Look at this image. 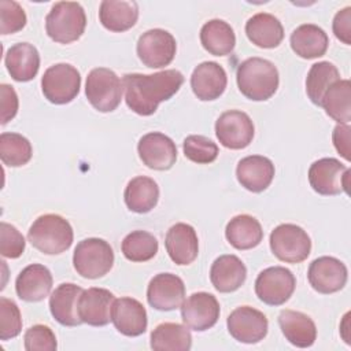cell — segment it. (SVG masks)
<instances>
[{"mask_svg":"<svg viewBox=\"0 0 351 351\" xmlns=\"http://www.w3.org/2000/svg\"><path fill=\"white\" fill-rule=\"evenodd\" d=\"M184 75L174 69L154 74H125L122 84L126 106L141 117L152 115L162 101L171 99L181 88Z\"/></svg>","mask_w":351,"mask_h":351,"instance_id":"obj_1","label":"cell"},{"mask_svg":"<svg viewBox=\"0 0 351 351\" xmlns=\"http://www.w3.org/2000/svg\"><path fill=\"white\" fill-rule=\"evenodd\" d=\"M239 90L250 100L265 101L270 99L278 88V70L267 59L248 58L241 62L236 71Z\"/></svg>","mask_w":351,"mask_h":351,"instance_id":"obj_2","label":"cell"},{"mask_svg":"<svg viewBox=\"0 0 351 351\" xmlns=\"http://www.w3.org/2000/svg\"><path fill=\"white\" fill-rule=\"evenodd\" d=\"M74 233L70 222L58 214L38 217L27 232L30 244L43 254L58 255L67 251L73 244Z\"/></svg>","mask_w":351,"mask_h":351,"instance_id":"obj_3","label":"cell"},{"mask_svg":"<svg viewBox=\"0 0 351 351\" xmlns=\"http://www.w3.org/2000/svg\"><path fill=\"white\" fill-rule=\"evenodd\" d=\"M86 15L80 3L58 1L45 16V32L59 44L77 41L85 32Z\"/></svg>","mask_w":351,"mask_h":351,"instance_id":"obj_4","label":"cell"},{"mask_svg":"<svg viewBox=\"0 0 351 351\" xmlns=\"http://www.w3.org/2000/svg\"><path fill=\"white\" fill-rule=\"evenodd\" d=\"M114 265V251L111 245L99 237L81 240L73 254V266L75 271L89 280L106 276Z\"/></svg>","mask_w":351,"mask_h":351,"instance_id":"obj_5","label":"cell"},{"mask_svg":"<svg viewBox=\"0 0 351 351\" xmlns=\"http://www.w3.org/2000/svg\"><path fill=\"white\" fill-rule=\"evenodd\" d=\"M123 84L119 77L107 67H96L89 71L85 84V95L90 106L100 112L114 111L122 100Z\"/></svg>","mask_w":351,"mask_h":351,"instance_id":"obj_6","label":"cell"},{"mask_svg":"<svg viewBox=\"0 0 351 351\" xmlns=\"http://www.w3.org/2000/svg\"><path fill=\"white\" fill-rule=\"evenodd\" d=\"M270 250L273 255L285 263H300L311 251V240L307 232L295 223H281L270 233Z\"/></svg>","mask_w":351,"mask_h":351,"instance_id":"obj_7","label":"cell"},{"mask_svg":"<svg viewBox=\"0 0 351 351\" xmlns=\"http://www.w3.org/2000/svg\"><path fill=\"white\" fill-rule=\"evenodd\" d=\"M81 88L80 71L69 63H56L44 71L41 90L52 104H67L73 101Z\"/></svg>","mask_w":351,"mask_h":351,"instance_id":"obj_8","label":"cell"},{"mask_svg":"<svg viewBox=\"0 0 351 351\" xmlns=\"http://www.w3.org/2000/svg\"><path fill=\"white\" fill-rule=\"evenodd\" d=\"M350 174L351 170L336 158H322L310 166L308 182L317 193L335 196L348 193Z\"/></svg>","mask_w":351,"mask_h":351,"instance_id":"obj_9","label":"cell"},{"mask_svg":"<svg viewBox=\"0 0 351 351\" xmlns=\"http://www.w3.org/2000/svg\"><path fill=\"white\" fill-rule=\"evenodd\" d=\"M296 287L292 271L282 266H271L262 270L255 280V293L261 302L269 306H281L289 300Z\"/></svg>","mask_w":351,"mask_h":351,"instance_id":"obj_10","label":"cell"},{"mask_svg":"<svg viewBox=\"0 0 351 351\" xmlns=\"http://www.w3.org/2000/svg\"><path fill=\"white\" fill-rule=\"evenodd\" d=\"M137 56L144 66L160 69L169 66L177 51V43L171 33L163 29H151L138 37Z\"/></svg>","mask_w":351,"mask_h":351,"instance_id":"obj_11","label":"cell"},{"mask_svg":"<svg viewBox=\"0 0 351 351\" xmlns=\"http://www.w3.org/2000/svg\"><path fill=\"white\" fill-rule=\"evenodd\" d=\"M255 128L248 114L240 110L222 112L215 122V134L218 141L229 149H243L254 138Z\"/></svg>","mask_w":351,"mask_h":351,"instance_id":"obj_12","label":"cell"},{"mask_svg":"<svg viewBox=\"0 0 351 351\" xmlns=\"http://www.w3.org/2000/svg\"><path fill=\"white\" fill-rule=\"evenodd\" d=\"M226 326L234 340L255 344L266 337L269 322L262 311L251 306H240L229 314Z\"/></svg>","mask_w":351,"mask_h":351,"instance_id":"obj_13","label":"cell"},{"mask_svg":"<svg viewBox=\"0 0 351 351\" xmlns=\"http://www.w3.org/2000/svg\"><path fill=\"white\" fill-rule=\"evenodd\" d=\"M307 278L314 291L329 295L344 288L348 278V270L337 258L319 256L310 263Z\"/></svg>","mask_w":351,"mask_h":351,"instance_id":"obj_14","label":"cell"},{"mask_svg":"<svg viewBox=\"0 0 351 351\" xmlns=\"http://www.w3.org/2000/svg\"><path fill=\"white\" fill-rule=\"evenodd\" d=\"M181 318L184 324L196 332L213 328L219 318V303L208 292H195L181 304Z\"/></svg>","mask_w":351,"mask_h":351,"instance_id":"obj_15","label":"cell"},{"mask_svg":"<svg viewBox=\"0 0 351 351\" xmlns=\"http://www.w3.org/2000/svg\"><path fill=\"white\" fill-rule=\"evenodd\" d=\"M148 304L159 311L180 308L185 300V285L182 278L173 273L154 276L147 288Z\"/></svg>","mask_w":351,"mask_h":351,"instance_id":"obj_16","label":"cell"},{"mask_svg":"<svg viewBox=\"0 0 351 351\" xmlns=\"http://www.w3.org/2000/svg\"><path fill=\"white\" fill-rule=\"evenodd\" d=\"M137 152L141 162L152 170H169L177 160L176 143L160 132L144 134L138 140Z\"/></svg>","mask_w":351,"mask_h":351,"instance_id":"obj_17","label":"cell"},{"mask_svg":"<svg viewBox=\"0 0 351 351\" xmlns=\"http://www.w3.org/2000/svg\"><path fill=\"white\" fill-rule=\"evenodd\" d=\"M115 296L104 288L84 289L78 298V315L82 324L106 326L111 321V308Z\"/></svg>","mask_w":351,"mask_h":351,"instance_id":"obj_18","label":"cell"},{"mask_svg":"<svg viewBox=\"0 0 351 351\" xmlns=\"http://www.w3.org/2000/svg\"><path fill=\"white\" fill-rule=\"evenodd\" d=\"M111 322L121 335L136 337L147 330V311L137 299L119 298L112 303Z\"/></svg>","mask_w":351,"mask_h":351,"instance_id":"obj_19","label":"cell"},{"mask_svg":"<svg viewBox=\"0 0 351 351\" xmlns=\"http://www.w3.org/2000/svg\"><path fill=\"white\" fill-rule=\"evenodd\" d=\"M228 77L225 69L217 62H203L195 67L191 75V88L202 101L217 100L226 89Z\"/></svg>","mask_w":351,"mask_h":351,"instance_id":"obj_20","label":"cell"},{"mask_svg":"<svg viewBox=\"0 0 351 351\" xmlns=\"http://www.w3.org/2000/svg\"><path fill=\"white\" fill-rule=\"evenodd\" d=\"M273 162L262 155H250L239 160L236 167L237 181L247 191L259 193L267 189L274 178Z\"/></svg>","mask_w":351,"mask_h":351,"instance_id":"obj_21","label":"cell"},{"mask_svg":"<svg viewBox=\"0 0 351 351\" xmlns=\"http://www.w3.org/2000/svg\"><path fill=\"white\" fill-rule=\"evenodd\" d=\"M165 247L170 259L176 265H191L199 254V240L196 230L184 222L173 225L166 233Z\"/></svg>","mask_w":351,"mask_h":351,"instance_id":"obj_22","label":"cell"},{"mask_svg":"<svg viewBox=\"0 0 351 351\" xmlns=\"http://www.w3.org/2000/svg\"><path fill=\"white\" fill-rule=\"evenodd\" d=\"M52 282V274L47 266L32 263L18 274L15 280V291L19 299L34 303L49 295Z\"/></svg>","mask_w":351,"mask_h":351,"instance_id":"obj_23","label":"cell"},{"mask_svg":"<svg viewBox=\"0 0 351 351\" xmlns=\"http://www.w3.org/2000/svg\"><path fill=\"white\" fill-rule=\"evenodd\" d=\"M82 288L73 282L58 285L49 296V311L56 322L63 326H78L82 324L78 315V298Z\"/></svg>","mask_w":351,"mask_h":351,"instance_id":"obj_24","label":"cell"},{"mask_svg":"<svg viewBox=\"0 0 351 351\" xmlns=\"http://www.w3.org/2000/svg\"><path fill=\"white\" fill-rule=\"evenodd\" d=\"M247 278V267L243 261L232 254L218 256L210 269V281L221 293L237 291Z\"/></svg>","mask_w":351,"mask_h":351,"instance_id":"obj_25","label":"cell"},{"mask_svg":"<svg viewBox=\"0 0 351 351\" xmlns=\"http://www.w3.org/2000/svg\"><path fill=\"white\" fill-rule=\"evenodd\" d=\"M4 63L12 80L18 82H27L38 73L40 53L33 44L18 43L7 49Z\"/></svg>","mask_w":351,"mask_h":351,"instance_id":"obj_26","label":"cell"},{"mask_svg":"<svg viewBox=\"0 0 351 351\" xmlns=\"http://www.w3.org/2000/svg\"><path fill=\"white\" fill-rule=\"evenodd\" d=\"M278 325L285 339L295 347L307 348L315 343L317 328L314 321L302 311L281 310L278 314Z\"/></svg>","mask_w":351,"mask_h":351,"instance_id":"obj_27","label":"cell"},{"mask_svg":"<svg viewBox=\"0 0 351 351\" xmlns=\"http://www.w3.org/2000/svg\"><path fill=\"white\" fill-rule=\"evenodd\" d=\"M99 19L110 32H126L138 19V4L126 0H103L99 7Z\"/></svg>","mask_w":351,"mask_h":351,"instance_id":"obj_28","label":"cell"},{"mask_svg":"<svg viewBox=\"0 0 351 351\" xmlns=\"http://www.w3.org/2000/svg\"><path fill=\"white\" fill-rule=\"evenodd\" d=\"M248 40L259 48H276L284 38V27L278 18L269 12H258L245 23Z\"/></svg>","mask_w":351,"mask_h":351,"instance_id":"obj_29","label":"cell"},{"mask_svg":"<svg viewBox=\"0 0 351 351\" xmlns=\"http://www.w3.org/2000/svg\"><path fill=\"white\" fill-rule=\"evenodd\" d=\"M292 51L303 59H315L325 55L329 38L324 29L314 23L298 26L289 38Z\"/></svg>","mask_w":351,"mask_h":351,"instance_id":"obj_30","label":"cell"},{"mask_svg":"<svg viewBox=\"0 0 351 351\" xmlns=\"http://www.w3.org/2000/svg\"><path fill=\"white\" fill-rule=\"evenodd\" d=\"M126 207L137 214L149 213L159 200V186L156 181L147 176L132 178L123 192Z\"/></svg>","mask_w":351,"mask_h":351,"instance_id":"obj_31","label":"cell"},{"mask_svg":"<svg viewBox=\"0 0 351 351\" xmlns=\"http://www.w3.org/2000/svg\"><path fill=\"white\" fill-rule=\"evenodd\" d=\"M228 243L240 251L255 248L263 239V230L256 218L248 214L233 217L225 229Z\"/></svg>","mask_w":351,"mask_h":351,"instance_id":"obj_32","label":"cell"},{"mask_svg":"<svg viewBox=\"0 0 351 351\" xmlns=\"http://www.w3.org/2000/svg\"><path fill=\"white\" fill-rule=\"evenodd\" d=\"M200 43L208 53L214 56H226L234 49L236 34L228 22L222 19H211L200 29Z\"/></svg>","mask_w":351,"mask_h":351,"instance_id":"obj_33","label":"cell"},{"mask_svg":"<svg viewBox=\"0 0 351 351\" xmlns=\"http://www.w3.org/2000/svg\"><path fill=\"white\" fill-rule=\"evenodd\" d=\"M151 348L155 351H188L192 347V335L186 325L177 322L159 324L151 332Z\"/></svg>","mask_w":351,"mask_h":351,"instance_id":"obj_34","label":"cell"},{"mask_svg":"<svg viewBox=\"0 0 351 351\" xmlns=\"http://www.w3.org/2000/svg\"><path fill=\"white\" fill-rule=\"evenodd\" d=\"M321 107L326 115L339 123L348 125L351 121V84L348 80H339L325 92Z\"/></svg>","mask_w":351,"mask_h":351,"instance_id":"obj_35","label":"cell"},{"mask_svg":"<svg viewBox=\"0 0 351 351\" xmlns=\"http://www.w3.org/2000/svg\"><path fill=\"white\" fill-rule=\"evenodd\" d=\"M340 80L337 67L330 62L314 63L306 77V93L313 104L321 106L325 92L332 84Z\"/></svg>","mask_w":351,"mask_h":351,"instance_id":"obj_36","label":"cell"},{"mask_svg":"<svg viewBox=\"0 0 351 351\" xmlns=\"http://www.w3.org/2000/svg\"><path fill=\"white\" fill-rule=\"evenodd\" d=\"M32 144L25 136L12 132L0 134V159L5 166L21 167L32 159Z\"/></svg>","mask_w":351,"mask_h":351,"instance_id":"obj_37","label":"cell"},{"mask_svg":"<svg viewBox=\"0 0 351 351\" xmlns=\"http://www.w3.org/2000/svg\"><path fill=\"white\" fill-rule=\"evenodd\" d=\"M159 244L154 234L145 230H133L122 240L121 250L130 262H147L158 252Z\"/></svg>","mask_w":351,"mask_h":351,"instance_id":"obj_38","label":"cell"},{"mask_svg":"<svg viewBox=\"0 0 351 351\" xmlns=\"http://www.w3.org/2000/svg\"><path fill=\"white\" fill-rule=\"evenodd\" d=\"M182 149L186 159L199 165L211 163L218 156V145L200 134L188 136L182 143Z\"/></svg>","mask_w":351,"mask_h":351,"instance_id":"obj_39","label":"cell"},{"mask_svg":"<svg viewBox=\"0 0 351 351\" xmlns=\"http://www.w3.org/2000/svg\"><path fill=\"white\" fill-rule=\"evenodd\" d=\"M22 330V317L19 307L11 299L0 298V340L5 341L16 337Z\"/></svg>","mask_w":351,"mask_h":351,"instance_id":"obj_40","label":"cell"},{"mask_svg":"<svg viewBox=\"0 0 351 351\" xmlns=\"http://www.w3.org/2000/svg\"><path fill=\"white\" fill-rule=\"evenodd\" d=\"M26 25L23 8L14 0L0 1V33L12 34L22 30Z\"/></svg>","mask_w":351,"mask_h":351,"instance_id":"obj_41","label":"cell"},{"mask_svg":"<svg viewBox=\"0 0 351 351\" xmlns=\"http://www.w3.org/2000/svg\"><path fill=\"white\" fill-rule=\"evenodd\" d=\"M25 350L27 351H55L58 348L56 336L47 325H33L23 336Z\"/></svg>","mask_w":351,"mask_h":351,"instance_id":"obj_42","label":"cell"},{"mask_svg":"<svg viewBox=\"0 0 351 351\" xmlns=\"http://www.w3.org/2000/svg\"><path fill=\"white\" fill-rule=\"evenodd\" d=\"M23 234L11 223H0V254L4 258L15 259L19 258L25 251Z\"/></svg>","mask_w":351,"mask_h":351,"instance_id":"obj_43","label":"cell"},{"mask_svg":"<svg viewBox=\"0 0 351 351\" xmlns=\"http://www.w3.org/2000/svg\"><path fill=\"white\" fill-rule=\"evenodd\" d=\"M0 106H1V125L10 122L18 112V96L15 89L8 84L0 85Z\"/></svg>","mask_w":351,"mask_h":351,"instance_id":"obj_44","label":"cell"},{"mask_svg":"<svg viewBox=\"0 0 351 351\" xmlns=\"http://www.w3.org/2000/svg\"><path fill=\"white\" fill-rule=\"evenodd\" d=\"M332 29L337 40L346 45L351 44V7H346L337 11L333 18Z\"/></svg>","mask_w":351,"mask_h":351,"instance_id":"obj_45","label":"cell"},{"mask_svg":"<svg viewBox=\"0 0 351 351\" xmlns=\"http://www.w3.org/2000/svg\"><path fill=\"white\" fill-rule=\"evenodd\" d=\"M350 126L346 123H339L335 126L332 133V140L336 151L346 159L350 160Z\"/></svg>","mask_w":351,"mask_h":351,"instance_id":"obj_46","label":"cell"}]
</instances>
